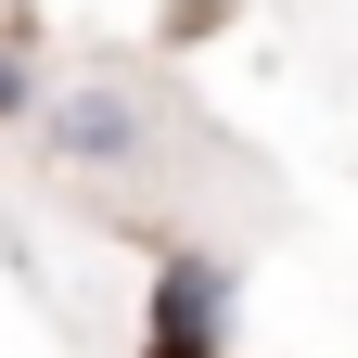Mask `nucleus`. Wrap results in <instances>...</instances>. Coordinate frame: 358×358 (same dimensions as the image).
Instances as JSON below:
<instances>
[{"instance_id":"1","label":"nucleus","mask_w":358,"mask_h":358,"mask_svg":"<svg viewBox=\"0 0 358 358\" xmlns=\"http://www.w3.org/2000/svg\"><path fill=\"white\" fill-rule=\"evenodd\" d=\"M141 358H217V268L205 256H166V282H154V333Z\"/></svg>"},{"instance_id":"2","label":"nucleus","mask_w":358,"mask_h":358,"mask_svg":"<svg viewBox=\"0 0 358 358\" xmlns=\"http://www.w3.org/2000/svg\"><path fill=\"white\" fill-rule=\"evenodd\" d=\"M52 141H64L77 166H128V141H141V103H128V90H77V103L52 115Z\"/></svg>"},{"instance_id":"3","label":"nucleus","mask_w":358,"mask_h":358,"mask_svg":"<svg viewBox=\"0 0 358 358\" xmlns=\"http://www.w3.org/2000/svg\"><path fill=\"white\" fill-rule=\"evenodd\" d=\"M38 103V77H26V52H0V115H26Z\"/></svg>"}]
</instances>
